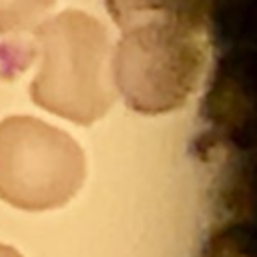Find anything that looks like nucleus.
<instances>
[{"label":"nucleus","mask_w":257,"mask_h":257,"mask_svg":"<svg viewBox=\"0 0 257 257\" xmlns=\"http://www.w3.org/2000/svg\"><path fill=\"white\" fill-rule=\"evenodd\" d=\"M40 54L32 100L78 124L104 116L114 102L110 40L104 26L80 10H66L36 28Z\"/></svg>","instance_id":"1"},{"label":"nucleus","mask_w":257,"mask_h":257,"mask_svg":"<svg viewBox=\"0 0 257 257\" xmlns=\"http://www.w3.org/2000/svg\"><path fill=\"white\" fill-rule=\"evenodd\" d=\"M203 64V28L147 22L122 30L112 52V80L133 110L165 114L187 102Z\"/></svg>","instance_id":"2"},{"label":"nucleus","mask_w":257,"mask_h":257,"mask_svg":"<svg viewBox=\"0 0 257 257\" xmlns=\"http://www.w3.org/2000/svg\"><path fill=\"white\" fill-rule=\"evenodd\" d=\"M84 153L64 131L32 118L0 122V199L26 211L64 205L84 181Z\"/></svg>","instance_id":"3"},{"label":"nucleus","mask_w":257,"mask_h":257,"mask_svg":"<svg viewBox=\"0 0 257 257\" xmlns=\"http://www.w3.org/2000/svg\"><path fill=\"white\" fill-rule=\"evenodd\" d=\"M106 6L122 30L147 22H177L203 28L209 0H106Z\"/></svg>","instance_id":"4"},{"label":"nucleus","mask_w":257,"mask_h":257,"mask_svg":"<svg viewBox=\"0 0 257 257\" xmlns=\"http://www.w3.org/2000/svg\"><path fill=\"white\" fill-rule=\"evenodd\" d=\"M56 0H0V34L36 26Z\"/></svg>","instance_id":"5"},{"label":"nucleus","mask_w":257,"mask_h":257,"mask_svg":"<svg viewBox=\"0 0 257 257\" xmlns=\"http://www.w3.org/2000/svg\"><path fill=\"white\" fill-rule=\"evenodd\" d=\"M0 257H22L18 251H14L12 247H8V245H2L0 243Z\"/></svg>","instance_id":"6"}]
</instances>
